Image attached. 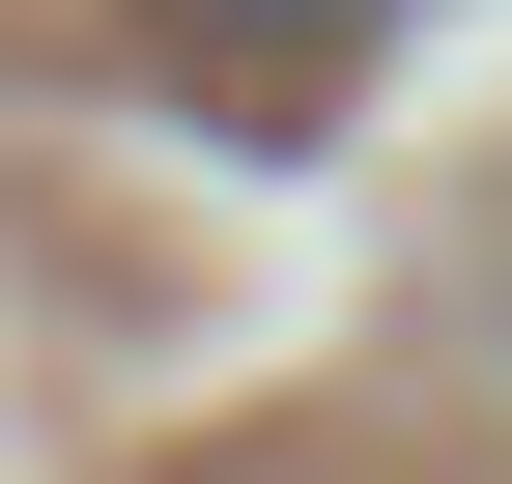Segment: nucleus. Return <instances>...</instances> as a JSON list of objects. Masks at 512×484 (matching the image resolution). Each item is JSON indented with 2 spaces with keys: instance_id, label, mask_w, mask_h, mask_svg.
<instances>
[{
  "instance_id": "f03ea898",
  "label": "nucleus",
  "mask_w": 512,
  "mask_h": 484,
  "mask_svg": "<svg viewBox=\"0 0 512 484\" xmlns=\"http://www.w3.org/2000/svg\"><path fill=\"white\" fill-rule=\"evenodd\" d=\"M484 342H512V285H484Z\"/></svg>"
},
{
  "instance_id": "f257e3e1",
  "label": "nucleus",
  "mask_w": 512,
  "mask_h": 484,
  "mask_svg": "<svg viewBox=\"0 0 512 484\" xmlns=\"http://www.w3.org/2000/svg\"><path fill=\"white\" fill-rule=\"evenodd\" d=\"M114 29H143L200 114H313V86H370V57H399L427 0H114Z\"/></svg>"
}]
</instances>
